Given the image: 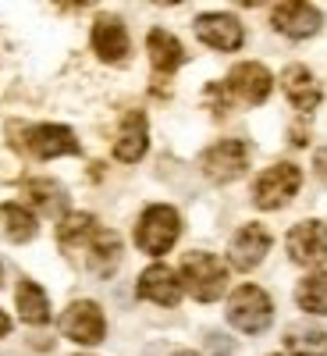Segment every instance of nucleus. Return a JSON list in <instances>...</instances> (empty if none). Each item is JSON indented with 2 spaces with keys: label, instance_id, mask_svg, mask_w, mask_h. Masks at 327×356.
<instances>
[{
  "label": "nucleus",
  "instance_id": "f257e3e1",
  "mask_svg": "<svg viewBox=\"0 0 327 356\" xmlns=\"http://www.w3.org/2000/svg\"><path fill=\"white\" fill-rule=\"evenodd\" d=\"M178 275H182V285L196 296L199 303L221 300L224 289H228V264L221 257H214V253H203V250L185 253Z\"/></svg>",
  "mask_w": 327,
  "mask_h": 356
},
{
  "label": "nucleus",
  "instance_id": "f03ea898",
  "mask_svg": "<svg viewBox=\"0 0 327 356\" xmlns=\"http://www.w3.org/2000/svg\"><path fill=\"white\" fill-rule=\"evenodd\" d=\"M11 143L18 150L33 154L40 161H53V157H72V154H82L78 150V139L68 125H11Z\"/></svg>",
  "mask_w": 327,
  "mask_h": 356
},
{
  "label": "nucleus",
  "instance_id": "7ed1b4c3",
  "mask_svg": "<svg viewBox=\"0 0 327 356\" xmlns=\"http://www.w3.org/2000/svg\"><path fill=\"white\" fill-rule=\"evenodd\" d=\"M178 232H182V218H178L174 207L153 203V207H146L135 225V246L150 257H164L178 243Z\"/></svg>",
  "mask_w": 327,
  "mask_h": 356
},
{
  "label": "nucleus",
  "instance_id": "20e7f679",
  "mask_svg": "<svg viewBox=\"0 0 327 356\" xmlns=\"http://www.w3.org/2000/svg\"><path fill=\"white\" fill-rule=\"evenodd\" d=\"M271 317H274V303L260 285H239L228 300V324L239 328L246 335H260L271 328Z\"/></svg>",
  "mask_w": 327,
  "mask_h": 356
},
{
  "label": "nucleus",
  "instance_id": "39448f33",
  "mask_svg": "<svg viewBox=\"0 0 327 356\" xmlns=\"http://www.w3.org/2000/svg\"><path fill=\"white\" fill-rule=\"evenodd\" d=\"M299 186H303V171L288 161H281L274 168H267L253 182V200H256L260 211H281V207L299 193Z\"/></svg>",
  "mask_w": 327,
  "mask_h": 356
},
{
  "label": "nucleus",
  "instance_id": "423d86ee",
  "mask_svg": "<svg viewBox=\"0 0 327 356\" xmlns=\"http://www.w3.org/2000/svg\"><path fill=\"white\" fill-rule=\"evenodd\" d=\"M271 86H274V79H271V72H267L263 65L242 61V65H235V68L228 72V79H224L221 89H224L231 100L256 107V104H263L267 97H271Z\"/></svg>",
  "mask_w": 327,
  "mask_h": 356
},
{
  "label": "nucleus",
  "instance_id": "0eeeda50",
  "mask_svg": "<svg viewBox=\"0 0 327 356\" xmlns=\"http://www.w3.org/2000/svg\"><path fill=\"white\" fill-rule=\"evenodd\" d=\"M199 164H203L206 178H214V182H235L249 168V146L242 139H221L203 154Z\"/></svg>",
  "mask_w": 327,
  "mask_h": 356
},
{
  "label": "nucleus",
  "instance_id": "6e6552de",
  "mask_svg": "<svg viewBox=\"0 0 327 356\" xmlns=\"http://www.w3.org/2000/svg\"><path fill=\"white\" fill-rule=\"evenodd\" d=\"M61 332L78 342V346H97L103 342L107 335V321H103V310L97 303H89V300H78L72 303L65 314H61Z\"/></svg>",
  "mask_w": 327,
  "mask_h": 356
},
{
  "label": "nucleus",
  "instance_id": "1a4fd4ad",
  "mask_svg": "<svg viewBox=\"0 0 327 356\" xmlns=\"http://www.w3.org/2000/svg\"><path fill=\"white\" fill-rule=\"evenodd\" d=\"M288 257L303 267L327 264V225L324 221H299L288 232Z\"/></svg>",
  "mask_w": 327,
  "mask_h": 356
},
{
  "label": "nucleus",
  "instance_id": "9d476101",
  "mask_svg": "<svg viewBox=\"0 0 327 356\" xmlns=\"http://www.w3.org/2000/svg\"><path fill=\"white\" fill-rule=\"evenodd\" d=\"M196 36L206 43V47H214V50H239L246 43V29L242 22L228 15V11H214V15H199L196 18Z\"/></svg>",
  "mask_w": 327,
  "mask_h": 356
},
{
  "label": "nucleus",
  "instance_id": "9b49d317",
  "mask_svg": "<svg viewBox=\"0 0 327 356\" xmlns=\"http://www.w3.org/2000/svg\"><path fill=\"white\" fill-rule=\"evenodd\" d=\"M271 232H267L263 225H242L239 232H235V239H231V246H228V260H231V267H239V271H253V267L271 253Z\"/></svg>",
  "mask_w": 327,
  "mask_h": 356
},
{
  "label": "nucleus",
  "instance_id": "f8f14e48",
  "mask_svg": "<svg viewBox=\"0 0 327 356\" xmlns=\"http://www.w3.org/2000/svg\"><path fill=\"white\" fill-rule=\"evenodd\" d=\"M93 50H97L100 61L121 65L125 57H128V50H132L125 22L114 18V15H100V18L93 22Z\"/></svg>",
  "mask_w": 327,
  "mask_h": 356
},
{
  "label": "nucleus",
  "instance_id": "ddd939ff",
  "mask_svg": "<svg viewBox=\"0 0 327 356\" xmlns=\"http://www.w3.org/2000/svg\"><path fill=\"white\" fill-rule=\"evenodd\" d=\"M271 25L278 29L281 36H292V40H310L320 33L324 25V15L313 8V4H278L274 15H271Z\"/></svg>",
  "mask_w": 327,
  "mask_h": 356
},
{
  "label": "nucleus",
  "instance_id": "4468645a",
  "mask_svg": "<svg viewBox=\"0 0 327 356\" xmlns=\"http://www.w3.org/2000/svg\"><path fill=\"white\" fill-rule=\"evenodd\" d=\"M281 86H285L292 107L303 111V114L317 111L320 100H324V86H320V79H317L306 65H288V68L281 72Z\"/></svg>",
  "mask_w": 327,
  "mask_h": 356
},
{
  "label": "nucleus",
  "instance_id": "2eb2a0df",
  "mask_svg": "<svg viewBox=\"0 0 327 356\" xmlns=\"http://www.w3.org/2000/svg\"><path fill=\"white\" fill-rule=\"evenodd\" d=\"M146 146H150V125H146V114L142 111H128L121 118L117 139H114V157L125 161V164H135V161H142Z\"/></svg>",
  "mask_w": 327,
  "mask_h": 356
},
{
  "label": "nucleus",
  "instance_id": "dca6fc26",
  "mask_svg": "<svg viewBox=\"0 0 327 356\" xmlns=\"http://www.w3.org/2000/svg\"><path fill=\"white\" fill-rule=\"evenodd\" d=\"M139 296L160 303V307H174L178 300H182V282H178V275L171 271V267L153 264L139 275Z\"/></svg>",
  "mask_w": 327,
  "mask_h": 356
},
{
  "label": "nucleus",
  "instance_id": "f3484780",
  "mask_svg": "<svg viewBox=\"0 0 327 356\" xmlns=\"http://www.w3.org/2000/svg\"><path fill=\"white\" fill-rule=\"evenodd\" d=\"M22 193L28 196V203L40 207V214H68V193L57 178H25Z\"/></svg>",
  "mask_w": 327,
  "mask_h": 356
},
{
  "label": "nucleus",
  "instance_id": "a211bd4d",
  "mask_svg": "<svg viewBox=\"0 0 327 356\" xmlns=\"http://www.w3.org/2000/svg\"><path fill=\"white\" fill-rule=\"evenodd\" d=\"M146 50H150V61L157 72H174V68H182L185 61V47L178 43L167 29H150V36H146Z\"/></svg>",
  "mask_w": 327,
  "mask_h": 356
},
{
  "label": "nucleus",
  "instance_id": "6ab92c4d",
  "mask_svg": "<svg viewBox=\"0 0 327 356\" xmlns=\"http://www.w3.org/2000/svg\"><path fill=\"white\" fill-rule=\"evenodd\" d=\"M15 303H18V317L25 324H47L50 321V303H47V292L36 285L22 278L18 289H15Z\"/></svg>",
  "mask_w": 327,
  "mask_h": 356
},
{
  "label": "nucleus",
  "instance_id": "aec40b11",
  "mask_svg": "<svg viewBox=\"0 0 327 356\" xmlns=\"http://www.w3.org/2000/svg\"><path fill=\"white\" fill-rule=\"evenodd\" d=\"M89 264H93V271L110 275L121 264V239L107 228H97V235L89 239Z\"/></svg>",
  "mask_w": 327,
  "mask_h": 356
},
{
  "label": "nucleus",
  "instance_id": "412c9836",
  "mask_svg": "<svg viewBox=\"0 0 327 356\" xmlns=\"http://www.w3.org/2000/svg\"><path fill=\"white\" fill-rule=\"evenodd\" d=\"M285 349H288V356H327V335H324V328L299 324V328L285 332Z\"/></svg>",
  "mask_w": 327,
  "mask_h": 356
},
{
  "label": "nucleus",
  "instance_id": "4be33fe9",
  "mask_svg": "<svg viewBox=\"0 0 327 356\" xmlns=\"http://www.w3.org/2000/svg\"><path fill=\"white\" fill-rule=\"evenodd\" d=\"M97 235V218L93 214H82V211H68L57 225V243L61 246H85L89 239Z\"/></svg>",
  "mask_w": 327,
  "mask_h": 356
},
{
  "label": "nucleus",
  "instance_id": "5701e85b",
  "mask_svg": "<svg viewBox=\"0 0 327 356\" xmlns=\"http://www.w3.org/2000/svg\"><path fill=\"white\" fill-rule=\"evenodd\" d=\"M295 303H299L306 314L327 317V271H317V275L303 278L299 289H295Z\"/></svg>",
  "mask_w": 327,
  "mask_h": 356
},
{
  "label": "nucleus",
  "instance_id": "b1692460",
  "mask_svg": "<svg viewBox=\"0 0 327 356\" xmlns=\"http://www.w3.org/2000/svg\"><path fill=\"white\" fill-rule=\"evenodd\" d=\"M0 221L15 243H28L36 235V214L22 203H0Z\"/></svg>",
  "mask_w": 327,
  "mask_h": 356
},
{
  "label": "nucleus",
  "instance_id": "393cba45",
  "mask_svg": "<svg viewBox=\"0 0 327 356\" xmlns=\"http://www.w3.org/2000/svg\"><path fill=\"white\" fill-rule=\"evenodd\" d=\"M206 346H210L214 356H228V353H231V342H228L224 335H206Z\"/></svg>",
  "mask_w": 327,
  "mask_h": 356
},
{
  "label": "nucleus",
  "instance_id": "a878e982",
  "mask_svg": "<svg viewBox=\"0 0 327 356\" xmlns=\"http://www.w3.org/2000/svg\"><path fill=\"white\" fill-rule=\"evenodd\" d=\"M313 171L324 178V182H327V146H320V150L313 154Z\"/></svg>",
  "mask_w": 327,
  "mask_h": 356
},
{
  "label": "nucleus",
  "instance_id": "bb28decb",
  "mask_svg": "<svg viewBox=\"0 0 327 356\" xmlns=\"http://www.w3.org/2000/svg\"><path fill=\"white\" fill-rule=\"evenodd\" d=\"M8 332H11V321H8L4 310H0V335H8Z\"/></svg>",
  "mask_w": 327,
  "mask_h": 356
},
{
  "label": "nucleus",
  "instance_id": "cd10ccee",
  "mask_svg": "<svg viewBox=\"0 0 327 356\" xmlns=\"http://www.w3.org/2000/svg\"><path fill=\"white\" fill-rule=\"evenodd\" d=\"M174 356H196V353H174Z\"/></svg>",
  "mask_w": 327,
  "mask_h": 356
},
{
  "label": "nucleus",
  "instance_id": "c85d7f7f",
  "mask_svg": "<svg viewBox=\"0 0 327 356\" xmlns=\"http://www.w3.org/2000/svg\"><path fill=\"white\" fill-rule=\"evenodd\" d=\"M0 278H4V267H0Z\"/></svg>",
  "mask_w": 327,
  "mask_h": 356
},
{
  "label": "nucleus",
  "instance_id": "c756f323",
  "mask_svg": "<svg viewBox=\"0 0 327 356\" xmlns=\"http://www.w3.org/2000/svg\"><path fill=\"white\" fill-rule=\"evenodd\" d=\"M274 356H285V353H274Z\"/></svg>",
  "mask_w": 327,
  "mask_h": 356
},
{
  "label": "nucleus",
  "instance_id": "7c9ffc66",
  "mask_svg": "<svg viewBox=\"0 0 327 356\" xmlns=\"http://www.w3.org/2000/svg\"><path fill=\"white\" fill-rule=\"evenodd\" d=\"M78 356H85V353H78Z\"/></svg>",
  "mask_w": 327,
  "mask_h": 356
}]
</instances>
